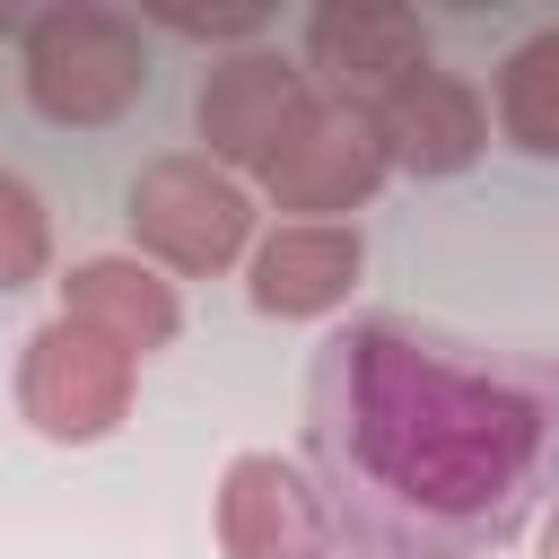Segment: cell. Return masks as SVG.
<instances>
[{
	"label": "cell",
	"mask_w": 559,
	"mask_h": 559,
	"mask_svg": "<svg viewBox=\"0 0 559 559\" xmlns=\"http://www.w3.org/2000/svg\"><path fill=\"white\" fill-rule=\"evenodd\" d=\"M306 454L376 559H480L559 498V358L437 323H341L306 367Z\"/></svg>",
	"instance_id": "1"
},
{
	"label": "cell",
	"mask_w": 559,
	"mask_h": 559,
	"mask_svg": "<svg viewBox=\"0 0 559 559\" xmlns=\"http://www.w3.org/2000/svg\"><path fill=\"white\" fill-rule=\"evenodd\" d=\"M148 87V44L122 9L105 0H70L44 26H26V105L44 122L96 131L114 114H131V96Z\"/></svg>",
	"instance_id": "2"
},
{
	"label": "cell",
	"mask_w": 559,
	"mask_h": 559,
	"mask_svg": "<svg viewBox=\"0 0 559 559\" xmlns=\"http://www.w3.org/2000/svg\"><path fill=\"white\" fill-rule=\"evenodd\" d=\"M122 218H131V245L183 280H210L253 245V192L218 157H148L131 175Z\"/></svg>",
	"instance_id": "3"
},
{
	"label": "cell",
	"mask_w": 559,
	"mask_h": 559,
	"mask_svg": "<svg viewBox=\"0 0 559 559\" xmlns=\"http://www.w3.org/2000/svg\"><path fill=\"white\" fill-rule=\"evenodd\" d=\"M131 376H140L131 349H114L105 332L52 314L17 358V411L52 445H96V437H114L131 419Z\"/></svg>",
	"instance_id": "4"
},
{
	"label": "cell",
	"mask_w": 559,
	"mask_h": 559,
	"mask_svg": "<svg viewBox=\"0 0 559 559\" xmlns=\"http://www.w3.org/2000/svg\"><path fill=\"white\" fill-rule=\"evenodd\" d=\"M384 175H393V157H384L376 114H367V105H341V96H306V114L280 131V148L262 157L253 183H262L280 210H297V218H341V210H358Z\"/></svg>",
	"instance_id": "5"
},
{
	"label": "cell",
	"mask_w": 559,
	"mask_h": 559,
	"mask_svg": "<svg viewBox=\"0 0 559 559\" xmlns=\"http://www.w3.org/2000/svg\"><path fill=\"white\" fill-rule=\"evenodd\" d=\"M332 533H341V515H332L323 480H306L288 454H262V445L227 454V472H218V550L227 559H332Z\"/></svg>",
	"instance_id": "6"
},
{
	"label": "cell",
	"mask_w": 559,
	"mask_h": 559,
	"mask_svg": "<svg viewBox=\"0 0 559 559\" xmlns=\"http://www.w3.org/2000/svg\"><path fill=\"white\" fill-rule=\"evenodd\" d=\"M306 70L288 61V52H227L210 79H201V96H192V122H201V140H210V157L236 175H262V157L280 148V131L306 114Z\"/></svg>",
	"instance_id": "7"
},
{
	"label": "cell",
	"mask_w": 559,
	"mask_h": 559,
	"mask_svg": "<svg viewBox=\"0 0 559 559\" xmlns=\"http://www.w3.org/2000/svg\"><path fill=\"white\" fill-rule=\"evenodd\" d=\"M306 61L323 70V87L341 105H384L402 79L428 70V26L411 9H314L306 26Z\"/></svg>",
	"instance_id": "8"
},
{
	"label": "cell",
	"mask_w": 559,
	"mask_h": 559,
	"mask_svg": "<svg viewBox=\"0 0 559 559\" xmlns=\"http://www.w3.org/2000/svg\"><path fill=\"white\" fill-rule=\"evenodd\" d=\"M358 271H367V245H358L349 218H288V227H271V236L253 245V280H245V288H253L262 314L306 323V314L349 306Z\"/></svg>",
	"instance_id": "9"
},
{
	"label": "cell",
	"mask_w": 559,
	"mask_h": 559,
	"mask_svg": "<svg viewBox=\"0 0 559 559\" xmlns=\"http://www.w3.org/2000/svg\"><path fill=\"white\" fill-rule=\"evenodd\" d=\"M376 131H384V157L402 175H463L489 148V105H480L472 79H454V70L428 61L419 79H402L376 105Z\"/></svg>",
	"instance_id": "10"
},
{
	"label": "cell",
	"mask_w": 559,
	"mask_h": 559,
	"mask_svg": "<svg viewBox=\"0 0 559 559\" xmlns=\"http://www.w3.org/2000/svg\"><path fill=\"white\" fill-rule=\"evenodd\" d=\"M61 314L87 323V332H105V341L131 349V358H148V349H166V341L183 332V297H175V280H157L148 253H96V262H70V280H61Z\"/></svg>",
	"instance_id": "11"
},
{
	"label": "cell",
	"mask_w": 559,
	"mask_h": 559,
	"mask_svg": "<svg viewBox=\"0 0 559 559\" xmlns=\"http://www.w3.org/2000/svg\"><path fill=\"white\" fill-rule=\"evenodd\" d=\"M498 131L533 157H559V26L498 61Z\"/></svg>",
	"instance_id": "12"
},
{
	"label": "cell",
	"mask_w": 559,
	"mask_h": 559,
	"mask_svg": "<svg viewBox=\"0 0 559 559\" xmlns=\"http://www.w3.org/2000/svg\"><path fill=\"white\" fill-rule=\"evenodd\" d=\"M44 262H52L44 201H35V183H26V175H9V166H0V297H9V288H26Z\"/></svg>",
	"instance_id": "13"
},
{
	"label": "cell",
	"mask_w": 559,
	"mask_h": 559,
	"mask_svg": "<svg viewBox=\"0 0 559 559\" xmlns=\"http://www.w3.org/2000/svg\"><path fill=\"white\" fill-rule=\"evenodd\" d=\"M140 17H157L166 35H192V44H245L253 26L280 17V0H140Z\"/></svg>",
	"instance_id": "14"
},
{
	"label": "cell",
	"mask_w": 559,
	"mask_h": 559,
	"mask_svg": "<svg viewBox=\"0 0 559 559\" xmlns=\"http://www.w3.org/2000/svg\"><path fill=\"white\" fill-rule=\"evenodd\" d=\"M52 9H70V0H0V35H26V26H44Z\"/></svg>",
	"instance_id": "15"
},
{
	"label": "cell",
	"mask_w": 559,
	"mask_h": 559,
	"mask_svg": "<svg viewBox=\"0 0 559 559\" xmlns=\"http://www.w3.org/2000/svg\"><path fill=\"white\" fill-rule=\"evenodd\" d=\"M542 559H559V507H550V524H542Z\"/></svg>",
	"instance_id": "16"
},
{
	"label": "cell",
	"mask_w": 559,
	"mask_h": 559,
	"mask_svg": "<svg viewBox=\"0 0 559 559\" xmlns=\"http://www.w3.org/2000/svg\"><path fill=\"white\" fill-rule=\"evenodd\" d=\"M323 9H402V0H323Z\"/></svg>",
	"instance_id": "17"
},
{
	"label": "cell",
	"mask_w": 559,
	"mask_h": 559,
	"mask_svg": "<svg viewBox=\"0 0 559 559\" xmlns=\"http://www.w3.org/2000/svg\"><path fill=\"white\" fill-rule=\"evenodd\" d=\"M445 9H507V0H445Z\"/></svg>",
	"instance_id": "18"
},
{
	"label": "cell",
	"mask_w": 559,
	"mask_h": 559,
	"mask_svg": "<svg viewBox=\"0 0 559 559\" xmlns=\"http://www.w3.org/2000/svg\"><path fill=\"white\" fill-rule=\"evenodd\" d=\"M480 559H498V550H480Z\"/></svg>",
	"instance_id": "19"
}]
</instances>
